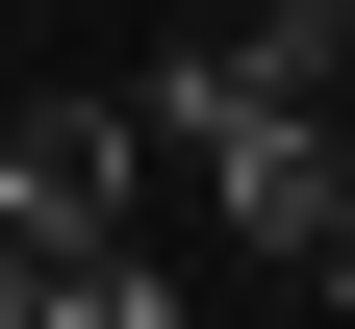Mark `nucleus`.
<instances>
[{
    "label": "nucleus",
    "instance_id": "4",
    "mask_svg": "<svg viewBox=\"0 0 355 329\" xmlns=\"http://www.w3.org/2000/svg\"><path fill=\"white\" fill-rule=\"evenodd\" d=\"M51 329H178V278H153V254H76V278H51Z\"/></svg>",
    "mask_w": 355,
    "mask_h": 329
},
{
    "label": "nucleus",
    "instance_id": "5",
    "mask_svg": "<svg viewBox=\"0 0 355 329\" xmlns=\"http://www.w3.org/2000/svg\"><path fill=\"white\" fill-rule=\"evenodd\" d=\"M51 278H76V254H51V228H0V329H51Z\"/></svg>",
    "mask_w": 355,
    "mask_h": 329
},
{
    "label": "nucleus",
    "instance_id": "3",
    "mask_svg": "<svg viewBox=\"0 0 355 329\" xmlns=\"http://www.w3.org/2000/svg\"><path fill=\"white\" fill-rule=\"evenodd\" d=\"M203 203L304 278V254H330V203H355V127H229V152H203Z\"/></svg>",
    "mask_w": 355,
    "mask_h": 329
},
{
    "label": "nucleus",
    "instance_id": "1",
    "mask_svg": "<svg viewBox=\"0 0 355 329\" xmlns=\"http://www.w3.org/2000/svg\"><path fill=\"white\" fill-rule=\"evenodd\" d=\"M127 127H153V152H229V127H355V26L229 0V26H178V51L127 76Z\"/></svg>",
    "mask_w": 355,
    "mask_h": 329
},
{
    "label": "nucleus",
    "instance_id": "6",
    "mask_svg": "<svg viewBox=\"0 0 355 329\" xmlns=\"http://www.w3.org/2000/svg\"><path fill=\"white\" fill-rule=\"evenodd\" d=\"M279 26H355V0H279Z\"/></svg>",
    "mask_w": 355,
    "mask_h": 329
},
{
    "label": "nucleus",
    "instance_id": "2",
    "mask_svg": "<svg viewBox=\"0 0 355 329\" xmlns=\"http://www.w3.org/2000/svg\"><path fill=\"white\" fill-rule=\"evenodd\" d=\"M127 177H153V127H127L102 76L0 102V228H51V254H127Z\"/></svg>",
    "mask_w": 355,
    "mask_h": 329
}]
</instances>
